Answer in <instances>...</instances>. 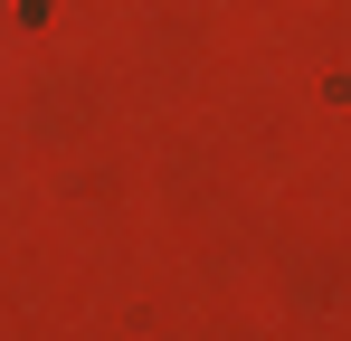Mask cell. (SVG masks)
<instances>
[]
</instances>
